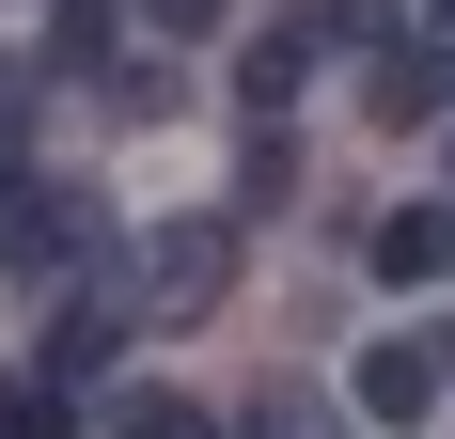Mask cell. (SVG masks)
<instances>
[{
    "label": "cell",
    "mask_w": 455,
    "mask_h": 439,
    "mask_svg": "<svg viewBox=\"0 0 455 439\" xmlns=\"http://www.w3.org/2000/svg\"><path fill=\"white\" fill-rule=\"evenodd\" d=\"M299 79H315V16H283V32L235 47V110H251V126H283V110H299Z\"/></svg>",
    "instance_id": "cell-3"
},
{
    "label": "cell",
    "mask_w": 455,
    "mask_h": 439,
    "mask_svg": "<svg viewBox=\"0 0 455 439\" xmlns=\"http://www.w3.org/2000/svg\"><path fill=\"white\" fill-rule=\"evenodd\" d=\"M346 393H362V424H393V439H424L440 424V330H393V346H362V377H346Z\"/></svg>",
    "instance_id": "cell-2"
},
{
    "label": "cell",
    "mask_w": 455,
    "mask_h": 439,
    "mask_svg": "<svg viewBox=\"0 0 455 439\" xmlns=\"http://www.w3.org/2000/svg\"><path fill=\"white\" fill-rule=\"evenodd\" d=\"M440 16H455V0H440Z\"/></svg>",
    "instance_id": "cell-11"
},
{
    "label": "cell",
    "mask_w": 455,
    "mask_h": 439,
    "mask_svg": "<svg viewBox=\"0 0 455 439\" xmlns=\"http://www.w3.org/2000/svg\"><path fill=\"white\" fill-rule=\"evenodd\" d=\"M220 283H235V204L157 220V235L126 251V299H141V314H220Z\"/></svg>",
    "instance_id": "cell-1"
},
{
    "label": "cell",
    "mask_w": 455,
    "mask_h": 439,
    "mask_svg": "<svg viewBox=\"0 0 455 439\" xmlns=\"http://www.w3.org/2000/svg\"><path fill=\"white\" fill-rule=\"evenodd\" d=\"M110 47V0H47V63H94Z\"/></svg>",
    "instance_id": "cell-8"
},
{
    "label": "cell",
    "mask_w": 455,
    "mask_h": 439,
    "mask_svg": "<svg viewBox=\"0 0 455 439\" xmlns=\"http://www.w3.org/2000/svg\"><path fill=\"white\" fill-rule=\"evenodd\" d=\"M0 439H79V408H63V377H47V393H0Z\"/></svg>",
    "instance_id": "cell-9"
},
{
    "label": "cell",
    "mask_w": 455,
    "mask_h": 439,
    "mask_svg": "<svg viewBox=\"0 0 455 439\" xmlns=\"http://www.w3.org/2000/svg\"><path fill=\"white\" fill-rule=\"evenodd\" d=\"M110 439H220V424H204L188 393H126V408H110Z\"/></svg>",
    "instance_id": "cell-7"
},
{
    "label": "cell",
    "mask_w": 455,
    "mask_h": 439,
    "mask_svg": "<svg viewBox=\"0 0 455 439\" xmlns=\"http://www.w3.org/2000/svg\"><path fill=\"white\" fill-rule=\"evenodd\" d=\"M362 251H377V283L409 299V283H440V267H455V204H393V220L362 235Z\"/></svg>",
    "instance_id": "cell-4"
},
{
    "label": "cell",
    "mask_w": 455,
    "mask_h": 439,
    "mask_svg": "<svg viewBox=\"0 0 455 439\" xmlns=\"http://www.w3.org/2000/svg\"><path fill=\"white\" fill-rule=\"evenodd\" d=\"M362 110H377V126H440V110H455V79H440V47H393V63L362 79Z\"/></svg>",
    "instance_id": "cell-5"
},
{
    "label": "cell",
    "mask_w": 455,
    "mask_h": 439,
    "mask_svg": "<svg viewBox=\"0 0 455 439\" xmlns=\"http://www.w3.org/2000/svg\"><path fill=\"white\" fill-rule=\"evenodd\" d=\"M141 16H157V47H204V32H220V0H141Z\"/></svg>",
    "instance_id": "cell-10"
},
{
    "label": "cell",
    "mask_w": 455,
    "mask_h": 439,
    "mask_svg": "<svg viewBox=\"0 0 455 439\" xmlns=\"http://www.w3.org/2000/svg\"><path fill=\"white\" fill-rule=\"evenodd\" d=\"M110 346H126V314H110V299H63V314H47V377H63V393H79Z\"/></svg>",
    "instance_id": "cell-6"
}]
</instances>
